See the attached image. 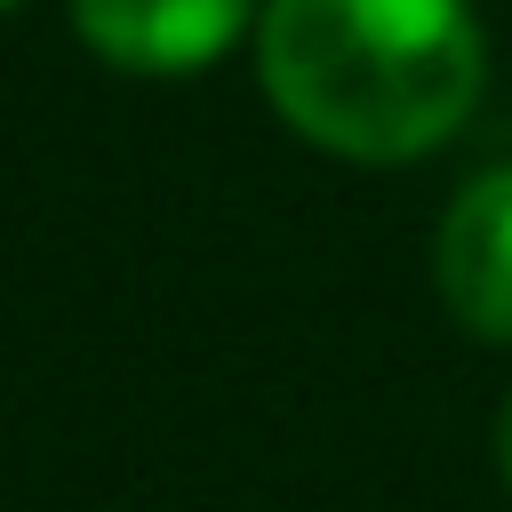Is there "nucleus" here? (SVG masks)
<instances>
[{
	"label": "nucleus",
	"instance_id": "nucleus-1",
	"mask_svg": "<svg viewBox=\"0 0 512 512\" xmlns=\"http://www.w3.org/2000/svg\"><path fill=\"white\" fill-rule=\"evenodd\" d=\"M256 72L304 144L392 168L472 120L488 48L472 0H264Z\"/></svg>",
	"mask_w": 512,
	"mask_h": 512
},
{
	"label": "nucleus",
	"instance_id": "nucleus-2",
	"mask_svg": "<svg viewBox=\"0 0 512 512\" xmlns=\"http://www.w3.org/2000/svg\"><path fill=\"white\" fill-rule=\"evenodd\" d=\"M256 0H72V32L120 72H200L248 32Z\"/></svg>",
	"mask_w": 512,
	"mask_h": 512
},
{
	"label": "nucleus",
	"instance_id": "nucleus-3",
	"mask_svg": "<svg viewBox=\"0 0 512 512\" xmlns=\"http://www.w3.org/2000/svg\"><path fill=\"white\" fill-rule=\"evenodd\" d=\"M432 264H440L448 312L472 336L512 344V168H488L448 200Z\"/></svg>",
	"mask_w": 512,
	"mask_h": 512
},
{
	"label": "nucleus",
	"instance_id": "nucleus-4",
	"mask_svg": "<svg viewBox=\"0 0 512 512\" xmlns=\"http://www.w3.org/2000/svg\"><path fill=\"white\" fill-rule=\"evenodd\" d=\"M496 464H504V480H512V392H504V408H496Z\"/></svg>",
	"mask_w": 512,
	"mask_h": 512
},
{
	"label": "nucleus",
	"instance_id": "nucleus-5",
	"mask_svg": "<svg viewBox=\"0 0 512 512\" xmlns=\"http://www.w3.org/2000/svg\"><path fill=\"white\" fill-rule=\"evenodd\" d=\"M0 8H16V0H0Z\"/></svg>",
	"mask_w": 512,
	"mask_h": 512
}]
</instances>
